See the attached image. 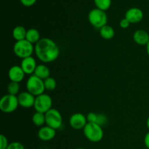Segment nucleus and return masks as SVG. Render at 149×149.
Listing matches in <instances>:
<instances>
[{
    "instance_id": "obj_16",
    "label": "nucleus",
    "mask_w": 149,
    "mask_h": 149,
    "mask_svg": "<svg viewBox=\"0 0 149 149\" xmlns=\"http://www.w3.org/2000/svg\"><path fill=\"white\" fill-rule=\"evenodd\" d=\"M33 75L45 80L50 77V70L45 64H39L36 66Z\"/></svg>"
},
{
    "instance_id": "obj_12",
    "label": "nucleus",
    "mask_w": 149,
    "mask_h": 149,
    "mask_svg": "<svg viewBox=\"0 0 149 149\" xmlns=\"http://www.w3.org/2000/svg\"><path fill=\"white\" fill-rule=\"evenodd\" d=\"M36 66H37V64H36V60L32 56L22 59L20 67L26 74L33 75L34 74Z\"/></svg>"
},
{
    "instance_id": "obj_14",
    "label": "nucleus",
    "mask_w": 149,
    "mask_h": 149,
    "mask_svg": "<svg viewBox=\"0 0 149 149\" xmlns=\"http://www.w3.org/2000/svg\"><path fill=\"white\" fill-rule=\"evenodd\" d=\"M56 135V130L49 126L42 127L38 131V138L43 141H52Z\"/></svg>"
},
{
    "instance_id": "obj_23",
    "label": "nucleus",
    "mask_w": 149,
    "mask_h": 149,
    "mask_svg": "<svg viewBox=\"0 0 149 149\" xmlns=\"http://www.w3.org/2000/svg\"><path fill=\"white\" fill-rule=\"evenodd\" d=\"M44 84H45V90H48V91H52L57 87L56 80L50 77L44 80Z\"/></svg>"
},
{
    "instance_id": "obj_30",
    "label": "nucleus",
    "mask_w": 149,
    "mask_h": 149,
    "mask_svg": "<svg viewBox=\"0 0 149 149\" xmlns=\"http://www.w3.org/2000/svg\"><path fill=\"white\" fill-rule=\"evenodd\" d=\"M146 51H147V54H148V55L149 56V42L146 45Z\"/></svg>"
},
{
    "instance_id": "obj_31",
    "label": "nucleus",
    "mask_w": 149,
    "mask_h": 149,
    "mask_svg": "<svg viewBox=\"0 0 149 149\" xmlns=\"http://www.w3.org/2000/svg\"><path fill=\"white\" fill-rule=\"evenodd\" d=\"M146 125H147V127H148V129L149 130V116L148 117V119H147V121H146Z\"/></svg>"
},
{
    "instance_id": "obj_29",
    "label": "nucleus",
    "mask_w": 149,
    "mask_h": 149,
    "mask_svg": "<svg viewBox=\"0 0 149 149\" xmlns=\"http://www.w3.org/2000/svg\"><path fill=\"white\" fill-rule=\"evenodd\" d=\"M144 144H145L146 147L149 149V132L146 133L145 138H144Z\"/></svg>"
},
{
    "instance_id": "obj_9",
    "label": "nucleus",
    "mask_w": 149,
    "mask_h": 149,
    "mask_svg": "<svg viewBox=\"0 0 149 149\" xmlns=\"http://www.w3.org/2000/svg\"><path fill=\"white\" fill-rule=\"evenodd\" d=\"M87 123V116L81 113H74L69 119V124L71 127L77 130L84 129Z\"/></svg>"
},
{
    "instance_id": "obj_21",
    "label": "nucleus",
    "mask_w": 149,
    "mask_h": 149,
    "mask_svg": "<svg viewBox=\"0 0 149 149\" xmlns=\"http://www.w3.org/2000/svg\"><path fill=\"white\" fill-rule=\"evenodd\" d=\"M94 2L97 9L103 11L109 10L111 5V0H94Z\"/></svg>"
},
{
    "instance_id": "obj_5",
    "label": "nucleus",
    "mask_w": 149,
    "mask_h": 149,
    "mask_svg": "<svg viewBox=\"0 0 149 149\" xmlns=\"http://www.w3.org/2000/svg\"><path fill=\"white\" fill-rule=\"evenodd\" d=\"M26 86L27 91L33 95L35 97L43 94L45 90H46L44 84V80L36 77L33 74L29 77Z\"/></svg>"
},
{
    "instance_id": "obj_20",
    "label": "nucleus",
    "mask_w": 149,
    "mask_h": 149,
    "mask_svg": "<svg viewBox=\"0 0 149 149\" xmlns=\"http://www.w3.org/2000/svg\"><path fill=\"white\" fill-rule=\"evenodd\" d=\"M32 122L37 127H42L46 122L45 120V113L36 111L32 116Z\"/></svg>"
},
{
    "instance_id": "obj_28",
    "label": "nucleus",
    "mask_w": 149,
    "mask_h": 149,
    "mask_svg": "<svg viewBox=\"0 0 149 149\" xmlns=\"http://www.w3.org/2000/svg\"><path fill=\"white\" fill-rule=\"evenodd\" d=\"M20 1L25 7H31L36 2L37 0H20Z\"/></svg>"
},
{
    "instance_id": "obj_24",
    "label": "nucleus",
    "mask_w": 149,
    "mask_h": 149,
    "mask_svg": "<svg viewBox=\"0 0 149 149\" xmlns=\"http://www.w3.org/2000/svg\"><path fill=\"white\" fill-rule=\"evenodd\" d=\"M99 114L94 113V112H90L87 115V120L89 123H97Z\"/></svg>"
},
{
    "instance_id": "obj_6",
    "label": "nucleus",
    "mask_w": 149,
    "mask_h": 149,
    "mask_svg": "<svg viewBox=\"0 0 149 149\" xmlns=\"http://www.w3.org/2000/svg\"><path fill=\"white\" fill-rule=\"evenodd\" d=\"M19 106L17 96L7 94L0 100V110L5 113L14 112Z\"/></svg>"
},
{
    "instance_id": "obj_17",
    "label": "nucleus",
    "mask_w": 149,
    "mask_h": 149,
    "mask_svg": "<svg viewBox=\"0 0 149 149\" xmlns=\"http://www.w3.org/2000/svg\"><path fill=\"white\" fill-rule=\"evenodd\" d=\"M26 39L33 45V44L36 45L41 39L40 33L36 29L32 28V29H29V30H27V33H26Z\"/></svg>"
},
{
    "instance_id": "obj_2",
    "label": "nucleus",
    "mask_w": 149,
    "mask_h": 149,
    "mask_svg": "<svg viewBox=\"0 0 149 149\" xmlns=\"http://www.w3.org/2000/svg\"><path fill=\"white\" fill-rule=\"evenodd\" d=\"M83 132L88 141L93 143H97L101 141L104 135L103 130L97 123H87L83 129Z\"/></svg>"
},
{
    "instance_id": "obj_4",
    "label": "nucleus",
    "mask_w": 149,
    "mask_h": 149,
    "mask_svg": "<svg viewBox=\"0 0 149 149\" xmlns=\"http://www.w3.org/2000/svg\"><path fill=\"white\" fill-rule=\"evenodd\" d=\"M88 20L90 24L95 29H101L107 25L108 17L106 12L100 9H93L89 13Z\"/></svg>"
},
{
    "instance_id": "obj_11",
    "label": "nucleus",
    "mask_w": 149,
    "mask_h": 149,
    "mask_svg": "<svg viewBox=\"0 0 149 149\" xmlns=\"http://www.w3.org/2000/svg\"><path fill=\"white\" fill-rule=\"evenodd\" d=\"M125 17L130 23H138L143 18V13L138 7H132L126 12Z\"/></svg>"
},
{
    "instance_id": "obj_8",
    "label": "nucleus",
    "mask_w": 149,
    "mask_h": 149,
    "mask_svg": "<svg viewBox=\"0 0 149 149\" xmlns=\"http://www.w3.org/2000/svg\"><path fill=\"white\" fill-rule=\"evenodd\" d=\"M45 124L47 126L58 130L61 127L63 124V117L61 112L56 109H51L45 113Z\"/></svg>"
},
{
    "instance_id": "obj_27",
    "label": "nucleus",
    "mask_w": 149,
    "mask_h": 149,
    "mask_svg": "<svg viewBox=\"0 0 149 149\" xmlns=\"http://www.w3.org/2000/svg\"><path fill=\"white\" fill-rule=\"evenodd\" d=\"M130 24L131 23H130V22L128 21V20H127L125 17V18L122 19V20H120V22H119V26H120V27L122 28V29H127Z\"/></svg>"
},
{
    "instance_id": "obj_19",
    "label": "nucleus",
    "mask_w": 149,
    "mask_h": 149,
    "mask_svg": "<svg viewBox=\"0 0 149 149\" xmlns=\"http://www.w3.org/2000/svg\"><path fill=\"white\" fill-rule=\"evenodd\" d=\"M26 33L27 31L26 30L23 26H17L13 29V36L16 42L17 41H21L26 39Z\"/></svg>"
},
{
    "instance_id": "obj_13",
    "label": "nucleus",
    "mask_w": 149,
    "mask_h": 149,
    "mask_svg": "<svg viewBox=\"0 0 149 149\" xmlns=\"http://www.w3.org/2000/svg\"><path fill=\"white\" fill-rule=\"evenodd\" d=\"M26 74L23 71L20 65H13L9 69L8 77L10 81H15L20 83L24 79Z\"/></svg>"
},
{
    "instance_id": "obj_7",
    "label": "nucleus",
    "mask_w": 149,
    "mask_h": 149,
    "mask_svg": "<svg viewBox=\"0 0 149 149\" xmlns=\"http://www.w3.org/2000/svg\"><path fill=\"white\" fill-rule=\"evenodd\" d=\"M33 108L36 111L46 113L48 111L52 109V97L49 95L45 94V93L36 96Z\"/></svg>"
},
{
    "instance_id": "obj_32",
    "label": "nucleus",
    "mask_w": 149,
    "mask_h": 149,
    "mask_svg": "<svg viewBox=\"0 0 149 149\" xmlns=\"http://www.w3.org/2000/svg\"><path fill=\"white\" fill-rule=\"evenodd\" d=\"M77 149H85V148H77Z\"/></svg>"
},
{
    "instance_id": "obj_26",
    "label": "nucleus",
    "mask_w": 149,
    "mask_h": 149,
    "mask_svg": "<svg viewBox=\"0 0 149 149\" xmlns=\"http://www.w3.org/2000/svg\"><path fill=\"white\" fill-rule=\"evenodd\" d=\"M7 149H25L24 146L20 142H13L9 144Z\"/></svg>"
},
{
    "instance_id": "obj_25",
    "label": "nucleus",
    "mask_w": 149,
    "mask_h": 149,
    "mask_svg": "<svg viewBox=\"0 0 149 149\" xmlns=\"http://www.w3.org/2000/svg\"><path fill=\"white\" fill-rule=\"evenodd\" d=\"M8 141L6 136H4L3 134L0 135V149H7L9 146Z\"/></svg>"
},
{
    "instance_id": "obj_22",
    "label": "nucleus",
    "mask_w": 149,
    "mask_h": 149,
    "mask_svg": "<svg viewBox=\"0 0 149 149\" xmlns=\"http://www.w3.org/2000/svg\"><path fill=\"white\" fill-rule=\"evenodd\" d=\"M20 91V84L18 82L15 81H10L7 86V93L10 95L17 96Z\"/></svg>"
},
{
    "instance_id": "obj_10",
    "label": "nucleus",
    "mask_w": 149,
    "mask_h": 149,
    "mask_svg": "<svg viewBox=\"0 0 149 149\" xmlns=\"http://www.w3.org/2000/svg\"><path fill=\"white\" fill-rule=\"evenodd\" d=\"M35 99H36V97L28 91L22 92L19 93L17 95L19 106L23 108H26V109L33 107Z\"/></svg>"
},
{
    "instance_id": "obj_3",
    "label": "nucleus",
    "mask_w": 149,
    "mask_h": 149,
    "mask_svg": "<svg viewBox=\"0 0 149 149\" xmlns=\"http://www.w3.org/2000/svg\"><path fill=\"white\" fill-rule=\"evenodd\" d=\"M13 52L17 57L24 59L31 56L34 52V46L26 39L17 41L13 46Z\"/></svg>"
},
{
    "instance_id": "obj_15",
    "label": "nucleus",
    "mask_w": 149,
    "mask_h": 149,
    "mask_svg": "<svg viewBox=\"0 0 149 149\" xmlns=\"http://www.w3.org/2000/svg\"><path fill=\"white\" fill-rule=\"evenodd\" d=\"M133 40L138 45L146 46L149 42V34L144 30H137L133 33Z\"/></svg>"
},
{
    "instance_id": "obj_18",
    "label": "nucleus",
    "mask_w": 149,
    "mask_h": 149,
    "mask_svg": "<svg viewBox=\"0 0 149 149\" xmlns=\"http://www.w3.org/2000/svg\"><path fill=\"white\" fill-rule=\"evenodd\" d=\"M100 35L103 39H106V40H109L114 37L115 36V31L113 27L109 26V25H106V26H103L101 29H100Z\"/></svg>"
},
{
    "instance_id": "obj_1",
    "label": "nucleus",
    "mask_w": 149,
    "mask_h": 149,
    "mask_svg": "<svg viewBox=\"0 0 149 149\" xmlns=\"http://www.w3.org/2000/svg\"><path fill=\"white\" fill-rule=\"evenodd\" d=\"M34 52L38 59L45 63L56 61L60 55L59 47L49 38H42L35 45Z\"/></svg>"
}]
</instances>
